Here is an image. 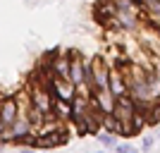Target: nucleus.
I'll return each instance as SVG.
<instances>
[{
    "instance_id": "1",
    "label": "nucleus",
    "mask_w": 160,
    "mask_h": 153,
    "mask_svg": "<svg viewBox=\"0 0 160 153\" xmlns=\"http://www.w3.org/2000/svg\"><path fill=\"white\" fill-rule=\"evenodd\" d=\"M19 117V96L7 93L0 98V120L5 122V127H12Z\"/></svg>"
},
{
    "instance_id": "2",
    "label": "nucleus",
    "mask_w": 160,
    "mask_h": 153,
    "mask_svg": "<svg viewBox=\"0 0 160 153\" xmlns=\"http://www.w3.org/2000/svg\"><path fill=\"white\" fill-rule=\"evenodd\" d=\"M69 81L79 89L81 84H86V74H84V55L79 50L72 53V65H69Z\"/></svg>"
},
{
    "instance_id": "3",
    "label": "nucleus",
    "mask_w": 160,
    "mask_h": 153,
    "mask_svg": "<svg viewBox=\"0 0 160 153\" xmlns=\"http://www.w3.org/2000/svg\"><path fill=\"white\" fill-rule=\"evenodd\" d=\"M110 93H112L115 98L129 96V79H127V74L117 72V69L110 72Z\"/></svg>"
},
{
    "instance_id": "4",
    "label": "nucleus",
    "mask_w": 160,
    "mask_h": 153,
    "mask_svg": "<svg viewBox=\"0 0 160 153\" xmlns=\"http://www.w3.org/2000/svg\"><path fill=\"white\" fill-rule=\"evenodd\" d=\"M115 96L110 93V89H103V91H96L93 96H91V103H93L96 108H100L105 115H112V110H115Z\"/></svg>"
},
{
    "instance_id": "5",
    "label": "nucleus",
    "mask_w": 160,
    "mask_h": 153,
    "mask_svg": "<svg viewBox=\"0 0 160 153\" xmlns=\"http://www.w3.org/2000/svg\"><path fill=\"white\" fill-rule=\"evenodd\" d=\"M53 115L62 122H74V108L69 100L62 98H53Z\"/></svg>"
},
{
    "instance_id": "6",
    "label": "nucleus",
    "mask_w": 160,
    "mask_h": 153,
    "mask_svg": "<svg viewBox=\"0 0 160 153\" xmlns=\"http://www.w3.org/2000/svg\"><path fill=\"white\" fill-rule=\"evenodd\" d=\"M103 132H110L115 136H122V122L115 117V115H105L103 120Z\"/></svg>"
},
{
    "instance_id": "7",
    "label": "nucleus",
    "mask_w": 160,
    "mask_h": 153,
    "mask_svg": "<svg viewBox=\"0 0 160 153\" xmlns=\"http://www.w3.org/2000/svg\"><path fill=\"white\" fill-rule=\"evenodd\" d=\"M96 139H98V141H100V144H103L105 148H112V151L117 148V144H120L115 134H110V132H103V129H100V132L96 134Z\"/></svg>"
},
{
    "instance_id": "8",
    "label": "nucleus",
    "mask_w": 160,
    "mask_h": 153,
    "mask_svg": "<svg viewBox=\"0 0 160 153\" xmlns=\"http://www.w3.org/2000/svg\"><path fill=\"white\" fill-rule=\"evenodd\" d=\"M160 122V100L158 103H153V105H151V110H148V115H146V125H158Z\"/></svg>"
},
{
    "instance_id": "9",
    "label": "nucleus",
    "mask_w": 160,
    "mask_h": 153,
    "mask_svg": "<svg viewBox=\"0 0 160 153\" xmlns=\"http://www.w3.org/2000/svg\"><path fill=\"white\" fill-rule=\"evenodd\" d=\"M115 153H139V148H136V146H132V144H117Z\"/></svg>"
},
{
    "instance_id": "10",
    "label": "nucleus",
    "mask_w": 160,
    "mask_h": 153,
    "mask_svg": "<svg viewBox=\"0 0 160 153\" xmlns=\"http://www.w3.org/2000/svg\"><path fill=\"white\" fill-rule=\"evenodd\" d=\"M151 146H153V139H151V136H146V139L141 141V151H151Z\"/></svg>"
},
{
    "instance_id": "11",
    "label": "nucleus",
    "mask_w": 160,
    "mask_h": 153,
    "mask_svg": "<svg viewBox=\"0 0 160 153\" xmlns=\"http://www.w3.org/2000/svg\"><path fill=\"white\" fill-rule=\"evenodd\" d=\"M5 132H7V127H5V122L0 120V139H2V134H5Z\"/></svg>"
},
{
    "instance_id": "12",
    "label": "nucleus",
    "mask_w": 160,
    "mask_h": 153,
    "mask_svg": "<svg viewBox=\"0 0 160 153\" xmlns=\"http://www.w3.org/2000/svg\"><path fill=\"white\" fill-rule=\"evenodd\" d=\"M19 153H36V148H19Z\"/></svg>"
},
{
    "instance_id": "13",
    "label": "nucleus",
    "mask_w": 160,
    "mask_h": 153,
    "mask_svg": "<svg viewBox=\"0 0 160 153\" xmlns=\"http://www.w3.org/2000/svg\"><path fill=\"white\" fill-rule=\"evenodd\" d=\"M98 153H100V151H98Z\"/></svg>"
}]
</instances>
